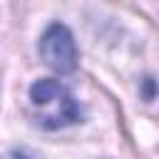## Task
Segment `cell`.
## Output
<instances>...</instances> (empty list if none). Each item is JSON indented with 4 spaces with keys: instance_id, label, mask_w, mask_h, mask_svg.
<instances>
[{
    "instance_id": "3",
    "label": "cell",
    "mask_w": 159,
    "mask_h": 159,
    "mask_svg": "<svg viewBox=\"0 0 159 159\" xmlns=\"http://www.w3.org/2000/svg\"><path fill=\"white\" fill-rule=\"evenodd\" d=\"M5 159H35V157H30L27 152H20V149H15V152H7V154H5Z\"/></svg>"
},
{
    "instance_id": "1",
    "label": "cell",
    "mask_w": 159,
    "mask_h": 159,
    "mask_svg": "<svg viewBox=\"0 0 159 159\" xmlns=\"http://www.w3.org/2000/svg\"><path fill=\"white\" fill-rule=\"evenodd\" d=\"M30 102L35 107L37 122L45 129H62L80 122L82 109L65 84L57 80H40L30 87Z\"/></svg>"
},
{
    "instance_id": "2",
    "label": "cell",
    "mask_w": 159,
    "mask_h": 159,
    "mask_svg": "<svg viewBox=\"0 0 159 159\" xmlns=\"http://www.w3.org/2000/svg\"><path fill=\"white\" fill-rule=\"evenodd\" d=\"M40 57L50 70L60 75L72 72L77 67V45H75L72 32L60 22L50 25L45 35L40 37Z\"/></svg>"
}]
</instances>
